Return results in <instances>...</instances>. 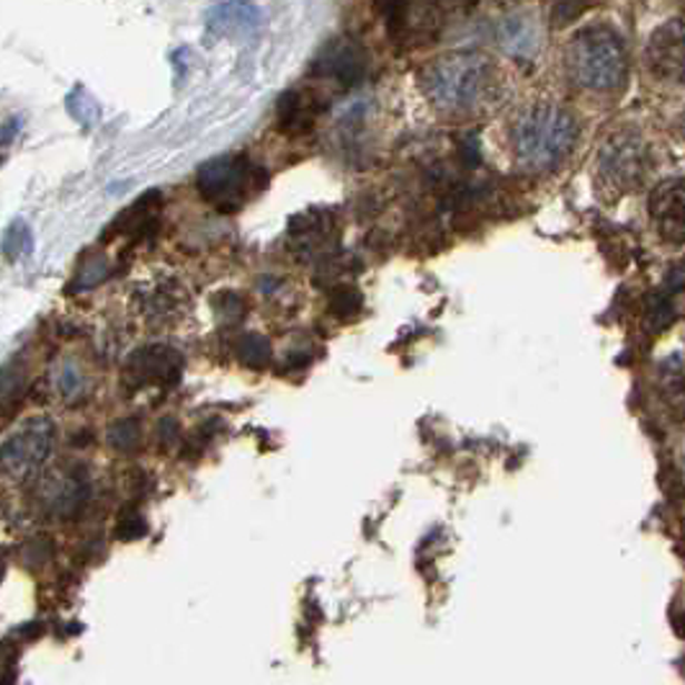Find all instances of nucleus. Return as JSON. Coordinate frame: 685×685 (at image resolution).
Wrapping results in <instances>:
<instances>
[{
    "instance_id": "nucleus-3",
    "label": "nucleus",
    "mask_w": 685,
    "mask_h": 685,
    "mask_svg": "<svg viewBox=\"0 0 685 685\" xmlns=\"http://www.w3.org/2000/svg\"><path fill=\"white\" fill-rule=\"evenodd\" d=\"M565 65L575 86L593 94H610L626 80V47L622 35L608 23H593L569 39Z\"/></svg>"
},
{
    "instance_id": "nucleus-15",
    "label": "nucleus",
    "mask_w": 685,
    "mask_h": 685,
    "mask_svg": "<svg viewBox=\"0 0 685 685\" xmlns=\"http://www.w3.org/2000/svg\"><path fill=\"white\" fill-rule=\"evenodd\" d=\"M361 307V294L353 286H341L333 292V300H330V310L335 312L337 317H351L356 315Z\"/></svg>"
},
{
    "instance_id": "nucleus-9",
    "label": "nucleus",
    "mask_w": 685,
    "mask_h": 685,
    "mask_svg": "<svg viewBox=\"0 0 685 685\" xmlns=\"http://www.w3.org/2000/svg\"><path fill=\"white\" fill-rule=\"evenodd\" d=\"M649 217L663 241L685 245V178H667L649 194Z\"/></svg>"
},
{
    "instance_id": "nucleus-13",
    "label": "nucleus",
    "mask_w": 685,
    "mask_h": 685,
    "mask_svg": "<svg viewBox=\"0 0 685 685\" xmlns=\"http://www.w3.org/2000/svg\"><path fill=\"white\" fill-rule=\"evenodd\" d=\"M317 98L312 94H304V90H288V94L282 96V101H278L276 117H278V127L286 135H304V131L312 129V124H315L317 117Z\"/></svg>"
},
{
    "instance_id": "nucleus-1",
    "label": "nucleus",
    "mask_w": 685,
    "mask_h": 685,
    "mask_svg": "<svg viewBox=\"0 0 685 685\" xmlns=\"http://www.w3.org/2000/svg\"><path fill=\"white\" fill-rule=\"evenodd\" d=\"M502 76L482 52H446L420 70V88L446 117H474L498 101Z\"/></svg>"
},
{
    "instance_id": "nucleus-7",
    "label": "nucleus",
    "mask_w": 685,
    "mask_h": 685,
    "mask_svg": "<svg viewBox=\"0 0 685 685\" xmlns=\"http://www.w3.org/2000/svg\"><path fill=\"white\" fill-rule=\"evenodd\" d=\"M647 68L671 86H685V19H671L652 31L647 41Z\"/></svg>"
},
{
    "instance_id": "nucleus-8",
    "label": "nucleus",
    "mask_w": 685,
    "mask_h": 685,
    "mask_svg": "<svg viewBox=\"0 0 685 685\" xmlns=\"http://www.w3.org/2000/svg\"><path fill=\"white\" fill-rule=\"evenodd\" d=\"M369 57L359 41L353 39H333L320 49V55L312 62V76L320 80L337 82L341 88H353L366 78Z\"/></svg>"
},
{
    "instance_id": "nucleus-19",
    "label": "nucleus",
    "mask_w": 685,
    "mask_h": 685,
    "mask_svg": "<svg viewBox=\"0 0 685 685\" xmlns=\"http://www.w3.org/2000/svg\"><path fill=\"white\" fill-rule=\"evenodd\" d=\"M145 531H147V526L139 516L127 518V521H121V526H119L121 539H137V536H145Z\"/></svg>"
},
{
    "instance_id": "nucleus-11",
    "label": "nucleus",
    "mask_w": 685,
    "mask_h": 685,
    "mask_svg": "<svg viewBox=\"0 0 685 685\" xmlns=\"http://www.w3.org/2000/svg\"><path fill=\"white\" fill-rule=\"evenodd\" d=\"M261 27V8L251 0H225L206 13V31L214 37H241Z\"/></svg>"
},
{
    "instance_id": "nucleus-6",
    "label": "nucleus",
    "mask_w": 685,
    "mask_h": 685,
    "mask_svg": "<svg viewBox=\"0 0 685 685\" xmlns=\"http://www.w3.org/2000/svg\"><path fill=\"white\" fill-rule=\"evenodd\" d=\"M52 436L55 428L47 418H31L27 425L19 428L3 443V449H0V467L6 469V474L16 477V480L37 472L41 461L47 459L49 449H52Z\"/></svg>"
},
{
    "instance_id": "nucleus-10",
    "label": "nucleus",
    "mask_w": 685,
    "mask_h": 685,
    "mask_svg": "<svg viewBox=\"0 0 685 685\" xmlns=\"http://www.w3.org/2000/svg\"><path fill=\"white\" fill-rule=\"evenodd\" d=\"M495 41L513 57H531L541 45L539 16L526 8H516L495 21Z\"/></svg>"
},
{
    "instance_id": "nucleus-12",
    "label": "nucleus",
    "mask_w": 685,
    "mask_h": 685,
    "mask_svg": "<svg viewBox=\"0 0 685 685\" xmlns=\"http://www.w3.org/2000/svg\"><path fill=\"white\" fill-rule=\"evenodd\" d=\"M178 371H180V356L173 353L170 349H145L139 351L137 356L129 359L127 374L131 379H137L139 384H150V382H178Z\"/></svg>"
},
{
    "instance_id": "nucleus-16",
    "label": "nucleus",
    "mask_w": 685,
    "mask_h": 685,
    "mask_svg": "<svg viewBox=\"0 0 685 685\" xmlns=\"http://www.w3.org/2000/svg\"><path fill=\"white\" fill-rule=\"evenodd\" d=\"M109 441L121 451H131L139 446V425L135 420H121L109 431Z\"/></svg>"
},
{
    "instance_id": "nucleus-14",
    "label": "nucleus",
    "mask_w": 685,
    "mask_h": 685,
    "mask_svg": "<svg viewBox=\"0 0 685 685\" xmlns=\"http://www.w3.org/2000/svg\"><path fill=\"white\" fill-rule=\"evenodd\" d=\"M237 353L247 366H266L271 359V345L263 335H243L237 343Z\"/></svg>"
},
{
    "instance_id": "nucleus-2",
    "label": "nucleus",
    "mask_w": 685,
    "mask_h": 685,
    "mask_svg": "<svg viewBox=\"0 0 685 685\" xmlns=\"http://www.w3.org/2000/svg\"><path fill=\"white\" fill-rule=\"evenodd\" d=\"M580 127L559 104H531L510 124V150L528 173H551L573 155Z\"/></svg>"
},
{
    "instance_id": "nucleus-4",
    "label": "nucleus",
    "mask_w": 685,
    "mask_h": 685,
    "mask_svg": "<svg viewBox=\"0 0 685 685\" xmlns=\"http://www.w3.org/2000/svg\"><path fill=\"white\" fill-rule=\"evenodd\" d=\"M196 186L219 212H237L251 196L268 186V173L245 155H219L202 165Z\"/></svg>"
},
{
    "instance_id": "nucleus-18",
    "label": "nucleus",
    "mask_w": 685,
    "mask_h": 685,
    "mask_svg": "<svg viewBox=\"0 0 685 685\" xmlns=\"http://www.w3.org/2000/svg\"><path fill=\"white\" fill-rule=\"evenodd\" d=\"M104 276H106V261L96 258V261H90V263H86V266H82L80 276H78V286L90 288V286H96L98 282H104Z\"/></svg>"
},
{
    "instance_id": "nucleus-5",
    "label": "nucleus",
    "mask_w": 685,
    "mask_h": 685,
    "mask_svg": "<svg viewBox=\"0 0 685 685\" xmlns=\"http://www.w3.org/2000/svg\"><path fill=\"white\" fill-rule=\"evenodd\" d=\"M649 147L645 137L634 129L610 135L598 150L596 176L608 194H629L645 184L649 173Z\"/></svg>"
},
{
    "instance_id": "nucleus-17",
    "label": "nucleus",
    "mask_w": 685,
    "mask_h": 685,
    "mask_svg": "<svg viewBox=\"0 0 685 685\" xmlns=\"http://www.w3.org/2000/svg\"><path fill=\"white\" fill-rule=\"evenodd\" d=\"M31 247V235H29V229H27V225H21V222H16V225L8 229V235H6V241H3V251L11 255V258H16V255H21V253H27Z\"/></svg>"
}]
</instances>
